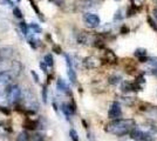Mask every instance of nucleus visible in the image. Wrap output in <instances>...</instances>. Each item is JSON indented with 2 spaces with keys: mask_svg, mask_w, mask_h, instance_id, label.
<instances>
[{
  "mask_svg": "<svg viewBox=\"0 0 157 141\" xmlns=\"http://www.w3.org/2000/svg\"><path fill=\"white\" fill-rule=\"evenodd\" d=\"M136 122L132 119H117L107 123L105 126V132L110 133L116 136H123V135L130 133L135 128Z\"/></svg>",
  "mask_w": 157,
  "mask_h": 141,
  "instance_id": "f257e3e1",
  "label": "nucleus"
},
{
  "mask_svg": "<svg viewBox=\"0 0 157 141\" xmlns=\"http://www.w3.org/2000/svg\"><path fill=\"white\" fill-rule=\"evenodd\" d=\"M21 98V89L18 85H12L7 87L6 91V99L10 104H17Z\"/></svg>",
  "mask_w": 157,
  "mask_h": 141,
  "instance_id": "f03ea898",
  "label": "nucleus"
},
{
  "mask_svg": "<svg viewBox=\"0 0 157 141\" xmlns=\"http://www.w3.org/2000/svg\"><path fill=\"white\" fill-rule=\"evenodd\" d=\"M24 99L26 101L27 108H32L34 111H38L39 109V104H38V100H36V96H35V94L33 93V91L31 88L25 89Z\"/></svg>",
  "mask_w": 157,
  "mask_h": 141,
  "instance_id": "7ed1b4c3",
  "label": "nucleus"
},
{
  "mask_svg": "<svg viewBox=\"0 0 157 141\" xmlns=\"http://www.w3.org/2000/svg\"><path fill=\"white\" fill-rule=\"evenodd\" d=\"M82 20L85 22V25L88 28H96L98 26H100L101 20H100V17L98 14L89 13V12H86L82 17Z\"/></svg>",
  "mask_w": 157,
  "mask_h": 141,
  "instance_id": "20e7f679",
  "label": "nucleus"
},
{
  "mask_svg": "<svg viewBox=\"0 0 157 141\" xmlns=\"http://www.w3.org/2000/svg\"><path fill=\"white\" fill-rule=\"evenodd\" d=\"M122 115V108H121V105L118 104L117 101L113 102L110 105V108L108 111V116L109 119H113V120H117L118 118H121Z\"/></svg>",
  "mask_w": 157,
  "mask_h": 141,
  "instance_id": "39448f33",
  "label": "nucleus"
},
{
  "mask_svg": "<svg viewBox=\"0 0 157 141\" xmlns=\"http://www.w3.org/2000/svg\"><path fill=\"white\" fill-rule=\"evenodd\" d=\"M15 54L13 46H1L0 47V59L1 60H11Z\"/></svg>",
  "mask_w": 157,
  "mask_h": 141,
  "instance_id": "423d86ee",
  "label": "nucleus"
},
{
  "mask_svg": "<svg viewBox=\"0 0 157 141\" xmlns=\"http://www.w3.org/2000/svg\"><path fill=\"white\" fill-rule=\"evenodd\" d=\"M21 71H22V65L20 64V61L13 60L11 62V68L8 71V73L12 75V78H17L21 74Z\"/></svg>",
  "mask_w": 157,
  "mask_h": 141,
  "instance_id": "0eeeda50",
  "label": "nucleus"
},
{
  "mask_svg": "<svg viewBox=\"0 0 157 141\" xmlns=\"http://www.w3.org/2000/svg\"><path fill=\"white\" fill-rule=\"evenodd\" d=\"M94 39L95 38L87 32H80L78 34V42L81 45H90L92 42H94Z\"/></svg>",
  "mask_w": 157,
  "mask_h": 141,
  "instance_id": "6e6552de",
  "label": "nucleus"
},
{
  "mask_svg": "<svg viewBox=\"0 0 157 141\" xmlns=\"http://www.w3.org/2000/svg\"><path fill=\"white\" fill-rule=\"evenodd\" d=\"M95 5V0H78L76 1V7L80 11H88L93 8Z\"/></svg>",
  "mask_w": 157,
  "mask_h": 141,
  "instance_id": "1a4fd4ad",
  "label": "nucleus"
},
{
  "mask_svg": "<svg viewBox=\"0 0 157 141\" xmlns=\"http://www.w3.org/2000/svg\"><path fill=\"white\" fill-rule=\"evenodd\" d=\"M12 75L8 73V72H2L0 73V91H4V88H6L11 81H12Z\"/></svg>",
  "mask_w": 157,
  "mask_h": 141,
  "instance_id": "9d476101",
  "label": "nucleus"
},
{
  "mask_svg": "<svg viewBox=\"0 0 157 141\" xmlns=\"http://www.w3.org/2000/svg\"><path fill=\"white\" fill-rule=\"evenodd\" d=\"M83 65L86 68H98L101 65V62L96 57H87L83 59Z\"/></svg>",
  "mask_w": 157,
  "mask_h": 141,
  "instance_id": "9b49d317",
  "label": "nucleus"
},
{
  "mask_svg": "<svg viewBox=\"0 0 157 141\" xmlns=\"http://www.w3.org/2000/svg\"><path fill=\"white\" fill-rule=\"evenodd\" d=\"M56 88H58L59 92H62V93H69V87H68V85H67L61 78L58 79V81H56Z\"/></svg>",
  "mask_w": 157,
  "mask_h": 141,
  "instance_id": "f8f14e48",
  "label": "nucleus"
},
{
  "mask_svg": "<svg viewBox=\"0 0 157 141\" xmlns=\"http://www.w3.org/2000/svg\"><path fill=\"white\" fill-rule=\"evenodd\" d=\"M135 57H137L138 59L141 60V62H147L148 61V57H147V51L144 48H137L135 51Z\"/></svg>",
  "mask_w": 157,
  "mask_h": 141,
  "instance_id": "ddd939ff",
  "label": "nucleus"
},
{
  "mask_svg": "<svg viewBox=\"0 0 157 141\" xmlns=\"http://www.w3.org/2000/svg\"><path fill=\"white\" fill-rule=\"evenodd\" d=\"M62 112L65 113V115L67 118H69L74 113V107H73L71 104H62Z\"/></svg>",
  "mask_w": 157,
  "mask_h": 141,
  "instance_id": "4468645a",
  "label": "nucleus"
},
{
  "mask_svg": "<svg viewBox=\"0 0 157 141\" xmlns=\"http://www.w3.org/2000/svg\"><path fill=\"white\" fill-rule=\"evenodd\" d=\"M67 74H68V78H69L71 82H72V84H75V82H76V73H75L74 68H73V67H68Z\"/></svg>",
  "mask_w": 157,
  "mask_h": 141,
  "instance_id": "2eb2a0df",
  "label": "nucleus"
},
{
  "mask_svg": "<svg viewBox=\"0 0 157 141\" xmlns=\"http://www.w3.org/2000/svg\"><path fill=\"white\" fill-rule=\"evenodd\" d=\"M44 62H45V65H46L47 67H53V65H54V59H53L52 54H46L45 58H44Z\"/></svg>",
  "mask_w": 157,
  "mask_h": 141,
  "instance_id": "dca6fc26",
  "label": "nucleus"
},
{
  "mask_svg": "<svg viewBox=\"0 0 157 141\" xmlns=\"http://www.w3.org/2000/svg\"><path fill=\"white\" fill-rule=\"evenodd\" d=\"M17 141H29V134L25 131L20 132L18 136H17Z\"/></svg>",
  "mask_w": 157,
  "mask_h": 141,
  "instance_id": "f3484780",
  "label": "nucleus"
},
{
  "mask_svg": "<svg viewBox=\"0 0 157 141\" xmlns=\"http://www.w3.org/2000/svg\"><path fill=\"white\" fill-rule=\"evenodd\" d=\"M121 76L120 75H111L110 78H109V82H110L111 85H117L121 82Z\"/></svg>",
  "mask_w": 157,
  "mask_h": 141,
  "instance_id": "a211bd4d",
  "label": "nucleus"
},
{
  "mask_svg": "<svg viewBox=\"0 0 157 141\" xmlns=\"http://www.w3.org/2000/svg\"><path fill=\"white\" fill-rule=\"evenodd\" d=\"M28 42H29V45H31L33 48H36V47L40 45V40H36L34 37H29V38H28Z\"/></svg>",
  "mask_w": 157,
  "mask_h": 141,
  "instance_id": "6ab92c4d",
  "label": "nucleus"
},
{
  "mask_svg": "<svg viewBox=\"0 0 157 141\" xmlns=\"http://www.w3.org/2000/svg\"><path fill=\"white\" fill-rule=\"evenodd\" d=\"M150 68H156L157 69V58H148V61Z\"/></svg>",
  "mask_w": 157,
  "mask_h": 141,
  "instance_id": "aec40b11",
  "label": "nucleus"
},
{
  "mask_svg": "<svg viewBox=\"0 0 157 141\" xmlns=\"http://www.w3.org/2000/svg\"><path fill=\"white\" fill-rule=\"evenodd\" d=\"M29 27L32 28L33 31L35 32V33H41L42 32V29H41V27L38 25V24H35V22H32L31 25H29Z\"/></svg>",
  "mask_w": 157,
  "mask_h": 141,
  "instance_id": "412c9836",
  "label": "nucleus"
},
{
  "mask_svg": "<svg viewBox=\"0 0 157 141\" xmlns=\"http://www.w3.org/2000/svg\"><path fill=\"white\" fill-rule=\"evenodd\" d=\"M13 14H14V17L18 18V19H21V18H22V12H21V10H20L19 7H14Z\"/></svg>",
  "mask_w": 157,
  "mask_h": 141,
  "instance_id": "4be33fe9",
  "label": "nucleus"
},
{
  "mask_svg": "<svg viewBox=\"0 0 157 141\" xmlns=\"http://www.w3.org/2000/svg\"><path fill=\"white\" fill-rule=\"evenodd\" d=\"M19 26H20V28H21V31H22V34H24V35H27V34H28V26L26 25V22H20Z\"/></svg>",
  "mask_w": 157,
  "mask_h": 141,
  "instance_id": "5701e85b",
  "label": "nucleus"
},
{
  "mask_svg": "<svg viewBox=\"0 0 157 141\" xmlns=\"http://www.w3.org/2000/svg\"><path fill=\"white\" fill-rule=\"evenodd\" d=\"M45 140V138H44V135L40 134V133H36V134L33 135L32 138V141H44Z\"/></svg>",
  "mask_w": 157,
  "mask_h": 141,
  "instance_id": "b1692460",
  "label": "nucleus"
},
{
  "mask_svg": "<svg viewBox=\"0 0 157 141\" xmlns=\"http://www.w3.org/2000/svg\"><path fill=\"white\" fill-rule=\"evenodd\" d=\"M69 135H71V138H72L73 141H78V133H76V131H75V129H71V132H69Z\"/></svg>",
  "mask_w": 157,
  "mask_h": 141,
  "instance_id": "393cba45",
  "label": "nucleus"
},
{
  "mask_svg": "<svg viewBox=\"0 0 157 141\" xmlns=\"http://www.w3.org/2000/svg\"><path fill=\"white\" fill-rule=\"evenodd\" d=\"M0 5H5V6H13V1L11 0H0Z\"/></svg>",
  "mask_w": 157,
  "mask_h": 141,
  "instance_id": "a878e982",
  "label": "nucleus"
},
{
  "mask_svg": "<svg viewBox=\"0 0 157 141\" xmlns=\"http://www.w3.org/2000/svg\"><path fill=\"white\" fill-rule=\"evenodd\" d=\"M49 1L53 2L54 5H56V6H62L65 4V0H49Z\"/></svg>",
  "mask_w": 157,
  "mask_h": 141,
  "instance_id": "bb28decb",
  "label": "nucleus"
},
{
  "mask_svg": "<svg viewBox=\"0 0 157 141\" xmlns=\"http://www.w3.org/2000/svg\"><path fill=\"white\" fill-rule=\"evenodd\" d=\"M42 100H44V102H47V87L46 86H44V88H42Z\"/></svg>",
  "mask_w": 157,
  "mask_h": 141,
  "instance_id": "cd10ccee",
  "label": "nucleus"
},
{
  "mask_svg": "<svg viewBox=\"0 0 157 141\" xmlns=\"http://www.w3.org/2000/svg\"><path fill=\"white\" fill-rule=\"evenodd\" d=\"M31 74H32L33 75V78H34V81H35V82H39V75H36V73H35V72H34V71H32V72H31Z\"/></svg>",
  "mask_w": 157,
  "mask_h": 141,
  "instance_id": "c85d7f7f",
  "label": "nucleus"
},
{
  "mask_svg": "<svg viewBox=\"0 0 157 141\" xmlns=\"http://www.w3.org/2000/svg\"><path fill=\"white\" fill-rule=\"evenodd\" d=\"M5 99H6V94L4 93V91H0V102H2Z\"/></svg>",
  "mask_w": 157,
  "mask_h": 141,
  "instance_id": "c756f323",
  "label": "nucleus"
},
{
  "mask_svg": "<svg viewBox=\"0 0 157 141\" xmlns=\"http://www.w3.org/2000/svg\"><path fill=\"white\" fill-rule=\"evenodd\" d=\"M40 67L42 68V71L46 73V72H47V66L45 65V62H40Z\"/></svg>",
  "mask_w": 157,
  "mask_h": 141,
  "instance_id": "7c9ffc66",
  "label": "nucleus"
},
{
  "mask_svg": "<svg viewBox=\"0 0 157 141\" xmlns=\"http://www.w3.org/2000/svg\"><path fill=\"white\" fill-rule=\"evenodd\" d=\"M120 141H136V140H134V139H131L130 136H124V138H122Z\"/></svg>",
  "mask_w": 157,
  "mask_h": 141,
  "instance_id": "2f4dec72",
  "label": "nucleus"
},
{
  "mask_svg": "<svg viewBox=\"0 0 157 141\" xmlns=\"http://www.w3.org/2000/svg\"><path fill=\"white\" fill-rule=\"evenodd\" d=\"M150 69H151V73L157 76V69H156V68H150Z\"/></svg>",
  "mask_w": 157,
  "mask_h": 141,
  "instance_id": "473e14b6",
  "label": "nucleus"
},
{
  "mask_svg": "<svg viewBox=\"0 0 157 141\" xmlns=\"http://www.w3.org/2000/svg\"><path fill=\"white\" fill-rule=\"evenodd\" d=\"M152 15H154V17H155V18L157 19V7L155 8V10H154V11H152Z\"/></svg>",
  "mask_w": 157,
  "mask_h": 141,
  "instance_id": "72a5a7b5",
  "label": "nucleus"
},
{
  "mask_svg": "<svg viewBox=\"0 0 157 141\" xmlns=\"http://www.w3.org/2000/svg\"><path fill=\"white\" fill-rule=\"evenodd\" d=\"M116 1H120V0H116Z\"/></svg>",
  "mask_w": 157,
  "mask_h": 141,
  "instance_id": "f704fd0d",
  "label": "nucleus"
},
{
  "mask_svg": "<svg viewBox=\"0 0 157 141\" xmlns=\"http://www.w3.org/2000/svg\"><path fill=\"white\" fill-rule=\"evenodd\" d=\"M18 1H20V0H18Z\"/></svg>",
  "mask_w": 157,
  "mask_h": 141,
  "instance_id": "c9c22d12",
  "label": "nucleus"
}]
</instances>
